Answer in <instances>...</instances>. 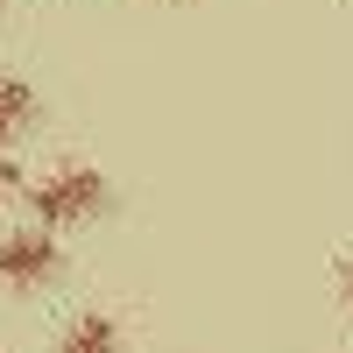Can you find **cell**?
I'll use <instances>...</instances> for the list:
<instances>
[{"instance_id": "1", "label": "cell", "mask_w": 353, "mask_h": 353, "mask_svg": "<svg viewBox=\"0 0 353 353\" xmlns=\"http://www.w3.org/2000/svg\"><path fill=\"white\" fill-rule=\"evenodd\" d=\"M28 205H36V219H43V226H85V219H99V212H106V176H99V170L64 163V170H50L43 184L28 191Z\"/></svg>"}, {"instance_id": "2", "label": "cell", "mask_w": 353, "mask_h": 353, "mask_svg": "<svg viewBox=\"0 0 353 353\" xmlns=\"http://www.w3.org/2000/svg\"><path fill=\"white\" fill-rule=\"evenodd\" d=\"M57 241L50 233H0V290H36V283H50L57 276Z\"/></svg>"}, {"instance_id": "3", "label": "cell", "mask_w": 353, "mask_h": 353, "mask_svg": "<svg viewBox=\"0 0 353 353\" xmlns=\"http://www.w3.org/2000/svg\"><path fill=\"white\" fill-rule=\"evenodd\" d=\"M57 353H121V325H113L106 311H85L78 325L64 332V346H57Z\"/></svg>"}, {"instance_id": "4", "label": "cell", "mask_w": 353, "mask_h": 353, "mask_svg": "<svg viewBox=\"0 0 353 353\" xmlns=\"http://www.w3.org/2000/svg\"><path fill=\"white\" fill-rule=\"evenodd\" d=\"M28 121H36V92L21 78H0V141H14Z\"/></svg>"}, {"instance_id": "5", "label": "cell", "mask_w": 353, "mask_h": 353, "mask_svg": "<svg viewBox=\"0 0 353 353\" xmlns=\"http://www.w3.org/2000/svg\"><path fill=\"white\" fill-rule=\"evenodd\" d=\"M14 184H21V163L8 156V141H0V191H14Z\"/></svg>"}, {"instance_id": "6", "label": "cell", "mask_w": 353, "mask_h": 353, "mask_svg": "<svg viewBox=\"0 0 353 353\" xmlns=\"http://www.w3.org/2000/svg\"><path fill=\"white\" fill-rule=\"evenodd\" d=\"M339 297H346V311H353V254L339 261Z\"/></svg>"}, {"instance_id": "7", "label": "cell", "mask_w": 353, "mask_h": 353, "mask_svg": "<svg viewBox=\"0 0 353 353\" xmlns=\"http://www.w3.org/2000/svg\"><path fill=\"white\" fill-rule=\"evenodd\" d=\"M0 8H8V0H0Z\"/></svg>"}]
</instances>
